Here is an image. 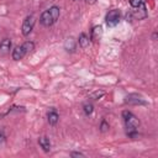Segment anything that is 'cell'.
<instances>
[{
	"label": "cell",
	"instance_id": "cell-13",
	"mask_svg": "<svg viewBox=\"0 0 158 158\" xmlns=\"http://www.w3.org/2000/svg\"><path fill=\"white\" fill-rule=\"evenodd\" d=\"M78 43H79V46L81 48H86L89 46V43H90V38L88 37L86 33H80L79 40H78Z\"/></svg>",
	"mask_w": 158,
	"mask_h": 158
},
{
	"label": "cell",
	"instance_id": "cell-9",
	"mask_svg": "<svg viewBox=\"0 0 158 158\" xmlns=\"http://www.w3.org/2000/svg\"><path fill=\"white\" fill-rule=\"evenodd\" d=\"M11 56H12V59H14V60H20V59H22V58L26 56V53H25L22 46H17V47H15V48L12 49Z\"/></svg>",
	"mask_w": 158,
	"mask_h": 158
},
{
	"label": "cell",
	"instance_id": "cell-15",
	"mask_svg": "<svg viewBox=\"0 0 158 158\" xmlns=\"http://www.w3.org/2000/svg\"><path fill=\"white\" fill-rule=\"evenodd\" d=\"M93 111H94V106L91 104H85L84 105V112H85V115H91Z\"/></svg>",
	"mask_w": 158,
	"mask_h": 158
},
{
	"label": "cell",
	"instance_id": "cell-7",
	"mask_svg": "<svg viewBox=\"0 0 158 158\" xmlns=\"http://www.w3.org/2000/svg\"><path fill=\"white\" fill-rule=\"evenodd\" d=\"M137 10H135V12H132V15L137 19V20H143V19H146L147 17V15H148V12H147V7H146V5H144V2H142L138 7H136Z\"/></svg>",
	"mask_w": 158,
	"mask_h": 158
},
{
	"label": "cell",
	"instance_id": "cell-21",
	"mask_svg": "<svg viewBox=\"0 0 158 158\" xmlns=\"http://www.w3.org/2000/svg\"><path fill=\"white\" fill-rule=\"evenodd\" d=\"M4 141H5V137H4V135H1V133H0V143H1V142H4Z\"/></svg>",
	"mask_w": 158,
	"mask_h": 158
},
{
	"label": "cell",
	"instance_id": "cell-16",
	"mask_svg": "<svg viewBox=\"0 0 158 158\" xmlns=\"http://www.w3.org/2000/svg\"><path fill=\"white\" fill-rule=\"evenodd\" d=\"M142 2H143V0H130V5H131L133 9L138 7V6H139Z\"/></svg>",
	"mask_w": 158,
	"mask_h": 158
},
{
	"label": "cell",
	"instance_id": "cell-22",
	"mask_svg": "<svg viewBox=\"0 0 158 158\" xmlns=\"http://www.w3.org/2000/svg\"><path fill=\"white\" fill-rule=\"evenodd\" d=\"M75 1H78V0H75Z\"/></svg>",
	"mask_w": 158,
	"mask_h": 158
},
{
	"label": "cell",
	"instance_id": "cell-4",
	"mask_svg": "<svg viewBox=\"0 0 158 158\" xmlns=\"http://www.w3.org/2000/svg\"><path fill=\"white\" fill-rule=\"evenodd\" d=\"M35 23H36L35 16H32V15L26 16V19H25L23 22H22V27H21L22 35H23V36H28V35L32 32V30H33V27H35Z\"/></svg>",
	"mask_w": 158,
	"mask_h": 158
},
{
	"label": "cell",
	"instance_id": "cell-12",
	"mask_svg": "<svg viewBox=\"0 0 158 158\" xmlns=\"http://www.w3.org/2000/svg\"><path fill=\"white\" fill-rule=\"evenodd\" d=\"M47 118H48V123H49V125H52V126H54V125H57V122H58V120H59V116H58L57 111L52 110V111H49V112H48Z\"/></svg>",
	"mask_w": 158,
	"mask_h": 158
},
{
	"label": "cell",
	"instance_id": "cell-11",
	"mask_svg": "<svg viewBox=\"0 0 158 158\" xmlns=\"http://www.w3.org/2000/svg\"><path fill=\"white\" fill-rule=\"evenodd\" d=\"M75 47H77V42H75L74 38L69 37V38L65 40V42H64V49L67 52H74Z\"/></svg>",
	"mask_w": 158,
	"mask_h": 158
},
{
	"label": "cell",
	"instance_id": "cell-6",
	"mask_svg": "<svg viewBox=\"0 0 158 158\" xmlns=\"http://www.w3.org/2000/svg\"><path fill=\"white\" fill-rule=\"evenodd\" d=\"M11 40L10 38H4L1 42H0V56L1 57H5L10 53V49H11Z\"/></svg>",
	"mask_w": 158,
	"mask_h": 158
},
{
	"label": "cell",
	"instance_id": "cell-3",
	"mask_svg": "<svg viewBox=\"0 0 158 158\" xmlns=\"http://www.w3.org/2000/svg\"><path fill=\"white\" fill-rule=\"evenodd\" d=\"M105 20H106V25H107V26H110V27L116 26V25L120 22V20H121V12H120V10H117V9L110 10V11L106 14Z\"/></svg>",
	"mask_w": 158,
	"mask_h": 158
},
{
	"label": "cell",
	"instance_id": "cell-5",
	"mask_svg": "<svg viewBox=\"0 0 158 158\" xmlns=\"http://www.w3.org/2000/svg\"><path fill=\"white\" fill-rule=\"evenodd\" d=\"M125 102L126 104H130V105H144L146 101L143 100V98L138 94H130L126 96L125 99Z\"/></svg>",
	"mask_w": 158,
	"mask_h": 158
},
{
	"label": "cell",
	"instance_id": "cell-17",
	"mask_svg": "<svg viewBox=\"0 0 158 158\" xmlns=\"http://www.w3.org/2000/svg\"><path fill=\"white\" fill-rule=\"evenodd\" d=\"M107 128H109V123H107L105 120H102V121H101V125H100V130H101L102 132H105V131H107Z\"/></svg>",
	"mask_w": 158,
	"mask_h": 158
},
{
	"label": "cell",
	"instance_id": "cell-14",
	"mask_svg": "<svg viewBox=\"0 0 158 158\" xmlns=\"http://www.w3.org/2000/svg\"><path fill=\"white\" fill-rule=\"evenodd\" d=\"M21 46H22V48H23V51H25L26 54L30 53V52H32V51L35 49V43H33L32 41H26V42H23Z\"/></svg>",
	"mask_w": 158,
	"mask_h": 158
},
{
	"label": "cell",
	"instance_id": "cell-8",
	"mask_svg": "<svg viewBox=\"0 0 158 158\" xmlns=\"http://www.w3.org/2000/svg\"><path fill=\"white\" fill-rule=\"evenodd\" d=\"M102 27L99 25V26H94L91 32H90V40L94 41V42H99L102 37Z\"/></svg>",
	"mask_w": 158,
	"mask_h": 158
},
{
	"label": "cell",
	"instance_id": "cell-1",
	"mask_svg": "<svg viewBox=\"0 0 158 158\" xmlns=\"http://www.w3.org/2000/svg\"><path fill=\"white\" fill-rule=\"evenodd\" d=\"M59 14H60V9L58 6H56V5L54 6H51L48 10H46V11L42 12V15L40 17V21H41V23L43 26L49 27L54 22H57L58 17H59Z\"/></svg>",
	"mask_w": 158,
	"mask_h": 158
},
{
	"label": "cell",
	"instance_id": "cell-2",
	"mask_svg": "<svg viewBox=\"0 0 158 158\" xmlns=\"http://www.w3.org/2000/svg\"><path fill=\"white\" fill-rule=\"evenodd\" d=\"M122 117H123L125 126L127 128V133L128 132H136L138 126H139V120L131 111H127V110L122 112Z\"/></svg>",
	"mask_w": 158,
	"mask_h": 158
},
{
	"label": "cell",
	"instance_id": "cell-19",
	"mask_svg": "<svg viewBox=\"0 0 158 158\" xmlns=\"http://www.w3.org/2000/svg\"><path fill=\"white\" fill-rule=\"evenodd\" d=\"M70 156H72V157H84V154L80 153V152H72Z\"/></svg>",
	"mask_w": 158,
	"mask_h": 158
},
{
	"label": "cell",
	"instance_id": "cell-20",
	"mask_svg": "<svg viewBox=\"0 0 158 158\" xmlns=\"http://www.w3.org/2000/svg\"><path fill=\"white\" fill-rule=\"evenodd\" d=\"M86 1V4H89V5H93V4H95L98 0H85Z\"/></svg>",
	"mask_w": 158,
	"mask_h": 158
},
{
	"label": "cell",
	"instance_id": "cell-18",
	"mask_svg": "<svg viewBox=\"0 0 158 158\" xmlns=\"http://www.w3.org/2000/svg\"><path fill=\"white\" fill-rule=\"evenodd\" d=\"M102 95H104V91H96V93H94V94L91 95V98L95 99V100H98V99H100Z\"/></svg>",
	"mask_w": 158,
	"mask_h": 158
},
{
	"label": "cell",
	"instance_id": "cell-10",
	"mask_svg": "<svg viewBox=\"0 0 158 158\" xmlns=\"http://www.w3.org/2000/svg\"><path fill=\"white\" fill-rule=\"evenodd\" d=\"M38 144L41 146V148L44 152H49L51 151V141L48 137H40L38 138Z\"/></svg>",
	"mask_w": 158,
	"mask_h": 158
}]
</instances>
